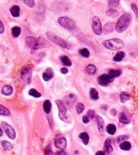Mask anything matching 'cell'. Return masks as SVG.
<instances>
[{"instance_id": "7", "label": "cell", "mask_w": 138, "mask_h": 155, "mask_svg": "<svg viewBox=\"0 0 138 155\" xmlns=\"http://www.w3.org/2000/svg\"><path fill=\"white\" fill-rule=\"evenodd\" d=\"M115 78H113L109 74H103L98 78L97 81L99 86L102 87H106L109 84L111 83Z\"/></svg>"}, {"instance_id": "46", "label": "cell", "mask_w": 138, "mask_h": 155, "mask_svg": "<svg viewBox=\"0 0 138 155\" xmlns=\"http://www.w3.org/2000/svg\"><path fill=\"white\" fill-rule=\"evenodd\" d=\"M66 154L67 153L65 151H64L63 150H61V151L55 153V154Z\"/></svg>"}, {"instance_id": "16", "label": "cell", "mask_w": 138, "mask_h": 155, "mask_svg": "<svg viewBox=\"0 0 138 155\" xmlns=\"http://www.w3.org/2000/svg\"><path fill=\"white\" fill-rule=\"evenodd\" d=\"M96 120V123L98 125V130L101 133L103 132V129H104V119L98 115H95Z\"/></svg>"}, {"instance_id": "36", "label": "cell", "mask_w": 138, "mask_h": 155, "mask_svg": "<svg viewBox=\"0 0 138 155\" xmlns=\"http://www.w3.org/2000/svg\"><path fill=\"white\" fill-rule=\"evenodd\" d=\"M84 108H85L84 105L81 102H78L76 106V110L77 113H78V114L82 113L83 112Z\"/></svg>"}, {"instance_id": "3", "label": "cell", "mask_w": 138, "mask_h": 155, "mask_svg": "<svg viewBox=\"0 0 138 155\" xmlns=\"http://www.w3.org/2000/svg\"><path fill=\"white\" fill-rule=\"evenodd\" d=\"M102 46L110 50H119L125 47L124 42L119 38H113L103 41Z\"/></svg>"}, {"instance_id": "28", "label": "cell", "mask_w": 138, "mask_h": 155, "mask_svg": "<svg viewBox=\"0 0 138 155\" xmlns=\"http://www.w3.org/2000/svg\"><path fill=\"white\" fill-rule=\"evenodd\" d=\"M119 147L121 150H124V151H128L131 148V144L130 142L128 141H123V142H122L120 145Z\"/></svg>"}, {"instance_id": "12", "label": "cell", "mask_w": 138, "mask_h": 155, "mask_svg": "<svg viewBox=\"0 0 138 155\" xmlns=\"http://www.w3.org/2000/svg\"><path fill=\"white\" fill-rule=\"evenodd\" d=\"M54 76V72L52 68H47L43 73L42 77L45 81H48L52 79Z\"/></svg>"}, {"instance_id": "43", "label": "cell", "mask_w": 138, "mask_h": 155, "mask_svg": "<svg viewBox=\"0 0 138 155\" xmlns=\"http://www.w3.org/2000/svg\"><path fill=\"white\" fill-rule=\"evenodd\" d=\"M5 28L3 23L2 22V21L0 20V34H2L5 32Z\"/></svg>"}, {"instance_id": "4", "label": "cell", "mask_w": 138, "mask_h": 155, "mask_svg": "<svg viewBox=\"0 0 138 155\" xmlns=\"http://www.w3.org/2000/svg\"><path fill=\"white\" fill-rule=\"evenodd\" d=\"M46 37L51 42L55 43L56 45L59 46L61 47H63L67 49H70L71 48V45L69 43H68L62 38L59 37V36H58L57 35H56L55 34L52 32H50V31L47 32Z\"/></svg>"}, {"instance_id": "47", "label": "cell", "mask_w": 138, "mask_h": 155, "mask_svg": "<svg viewBox=\"0 0 138 155\" xmlns=\"http://www.w3.org/2000/svg\"><path fill=\"white\" fill-rule=\"evenodd\" d=\"M96 154H102V155H104V154H105V152L104 151H98V152L96 153Z\"/></svg>"}, {"instance_id": "27", "label": "cell", "mask_w": 138, "mask_h": 155, "mask_svg": "<svg viewBox=\"0 0 138 155\" xmlns=\"http://www.w3.org/2000/svg\"><path fill=\"white\" fill-rule=\"evenodd\" d=\"M11 32L12 37L15 38H17L20 35L21 32V29L19 26H15L12 29Z\"/></svg>"}, {"instance_id": "41", "label": "cell", "mask_w": 138, "mask_h": 155, "mask_svg": "<svg viewBox=\"0 0 138 155\" xmlns=\"http://www.w3.org/2000/svg\"><path fill=\"white\" fill-rule=\"evenodd\" d=\"M52 148H51V145L50 144L47 146V147L45 149V154H52Z\"/></svg>"}, {"instance_id": "14", "label": "cell", "mask_w": 138, "mask_h": 155, "mask_svg": "<svg viewBox=\"0 0 138 155\" xmlns=\"http://www.w3.org/2000/svg\"><path fill=\"white\" fill-rule=\"evenodd\" d=\"M113 148L111 145V140L110 138L106 139L104 145V151L105 153H110L113 151Z\"/></svg>"}, {"instance_id": "32", "label": "cell", "mask_w": 138, "mask_h": 155, "mask_svg": "<svg viewBox=\"0 0 138 155\" xmlns=\"http://www.w3.org/2000/svg\"><path fill=\"white\" fill-rule=\"evenodd\" d=\"M79 53L84 58H88L90 57V52L87 48H83L79 50Z\"/></svg>"}, {"instance_id": "45", "label": "cell", "mask_w": 138, "mask_h": 155, "mask_svg": "<svg viewBox=\"0 0 138 155\" xmlns=\"http://www.w3.org/2000/svg\"><path fill=\"white\" fill-rule=\"evenodd\" d=\"M110 114L113 116H115L117 114V110L115 109V108H112L111 110H110Z\"/></svg>"}, {"instance_id": "40", "label": "cell", "mask_w": 138, "mask_h": 155, "mask_svg": "<svg viewBox=\"0 0 138 155\" xmlns=\"http://www.w3.org/2000/svg\"><path fill=\"white\" fill-rule=\"evenodd\" d=\"M90 121V118L87 115H85L82 116V122L84 124H87Z\"/></svg>"}, {"instance_id": "15", "label": "cell", "mask_w": 138, "mask_h": 155, "mask_svg": "<svg viewBox=\"0 0 138 155\" xmlns=\"http://www.w3.org/2000/svg\"><path fill=\"white\" fill-rule=\"evenodd\" d=\"M118 118L119 122L123 124H130L131 122L129 117L123 112H121L119 114Z\"/></svg>"}, {"instance_id": "48", "label": "cell", "mask_w": 138, "mask_h": 155, "mask_svg": "<svg viewBox=\"0 0 138 155\" xmlns=\"http://www.w3.org/2000/svg\"><path fill=\"white\" fill-rule=\"evenodd\" d=\"M102 109H104V110H107L108 109V105H103L102 107H101Z\"/></svg>"}, {"instance_id": "6", "label": "cell", "mask_w": 138, "mask_h": 155, "mask_svg": "<svg viewBox=\"0 0 138 155\" xmlns=\"http://www.w3.org/2000/svg\"><path fill=\"white\" fill-rule=\"evenodd\" d=\"M55 102L58 106V110H59V119L66 122L68 123L69 122V117L67 116V110L64 104V103L61 101V100H56Z\"/></svg>"}, {"instance_id": "21", "label": "cell", "mask_w": 138, "mask_h": 155, "mask_svg": "<svg viewBox=\"0 0 138 155\" xmlns=\"http://www.w3.org/2000/svg\"><path fill=\"white\" fill-rule=\"evenodd\" d=\"M44 111L46 114H49L52 110V103L50 100H46L43 103Z\"/></svg>"}, {"instance_id": "5", "label": "cell", "mask_w": 138, "mask_h": 155, "mask_svg": "<svg viewBox=\"0 0 138 155\" xmlns=\"http://www.w3.org/2000/svg\"><path fill=\"white\" fill-rule=\"evenodd\" d=\"M58 21L63 27L69 31L74 30L76 27L75 21L69 17H61L58 18Z\"/></svg>"}, {"instance_id": "10", "label": "cell", "mask_w": 138, "mask_h": 155, "mask_svg": "<svg viewBox=\"0 0 138 155\" xmlns=\"http://www.w3.org/2000/svg\"><path fill=\"white\" fill-rule=\"evenodd\" d=\"M21 77L23 81L30 83L32 77V69L29 66L23 67L21 72Z\"/></svg>"}, {"instance_id": "25", "label": "cell", "mask_w": 138, "mask_h": 155, "mask_svg": "<svg viewBox=\"0 0 138 155\" xmlns=\"http://www.w3.org/2000/svg\"><path fill=\"white\" fill-rule=\"evenodd\" d=\"M60 60H61L62 64L65 66L70 67L72 65V63L71 60H70V58L66 55H63V56L61 57Z\"/></svg>"}, {"instance_id": "11", "label": "cell", "mask_w": 138, "mask_h": 155, "mask_svg": "<svg viewBox=\"0 0 138 155\" xmlns=\"http://www.w3.org/2000/svg\"><path fill=\"white\" fill-rule=\"evenodd\" d=\"M54 144L55 147L58 149L64 150L66 148V147H67V140L63 136L59 137V136H58V138L55 139L54 142Z\"/></svg>"}, {"instance_id": "17", "label": "cell", "mask_w": 138, "mask_h": 155, "mask_svg": "<svg viewBox=\"0 0 138 155\" xmlns=\"http://www.w3.org/2000/svg\"><path fill=\"white\" fill-rule=\"evenodd\" d=\"M10 12L12 17L15 18L19 17L20 15V8L18 6H13L10 8Z\"/></svg>"}, {"instance_id": "13", "label": "cell", "mask_w": 138, "mask_h": 155, "mask_svg": "<svg viewBox=\"0 0 138 155\" xmlns=\"http://www.w3.org/2000/svg\"><path fill=\"white\" fill-rule=\"evenodd\" d=\"M114 30H115V23H108L104 26L102 32L105 34H109L110 33H112Z\"/></svg>"}, {"instance_id": "42", "label": "cell", "mask_w": 138, "mask_h": 155, "mask_svg": "<svg viewBox=\"0 0 138 155\" xmlns=\"http://www.w3.org/2000/svg\"><path fill=\"white\" fill-rule=\"evenodd\" d=\"M131 9L133 11V12L135 13V14L136 15V17H137V8L136 5L134 3H131Z\"/></svg>"}, {"instance_id": "31", "label": "cell", "mask_w": 138, "mask_h": 155, "mask_svg": "<svg viewBox=\"0 0 138 155\" xmlns=\"http://www.w3.org/2000/svg\"><path fill=\"white\" fill-rule=\"evenodd\" d=\"M85 70L89 75H94L96 72V67L93 64H89L87 66Z\"/></svg>"}, {"instance_id": "23", "label": "cell", "mask_w": 138, "mask_h": 155, "mask_svg": "<svg viewBox=\"0 0 138 155\" xmlns=\"http://www.w3.org/2000/svg\"><path fill=\"white\" fill-rule=\"evenodd\" d=\"M90 97L91 99L96 101L99 98L98 91L95 88H91L90 90Z\"/></svg>"}, {"instance_id": "9", "label": "cell", "mask_w": 138, "mask_h": 155, "mask_svg": "<svg viewBox=\"0 0 138 155\" xmlns=\"http://www.w3.org/2000/svg\"><path fill=\"white\" fill-rule=\"evenodd\" d=\"M92 28L96 35H101L102 33V27L100 20L97 17H94L92 20Z\"/></svg>"}, {"instance_id": "8", "label": "cell", "mask_w": 138, "mask_h": 155, "mask_svg": "<svg viewBox=\"0 0 138 155\" xmlns=\"http://www.w3.org/2000/svg\"><path fill=\"white\" fill-rule=\"evenodd\" d=\"M1 125H2V128L5 131V132L6 133V134L8 136V137H9L11 139H15L16 132H15L14 128L11 125H10L6 122H2Z\"/></svg>"}, {"instance_id": "33", "label": "cell", "mask_w": 138, "mask_h": 155, "mask_svg": "<svg viewBox=\"0 0 138 155\" xmlns=\"http://www.w3.org/2000/svg\"><path fill=\"white\" fill-rule=\"evenodd\" d=\"M119 0H108V6L109 8H115L119 5Z\"/></svg>"}, {"instance_id": "26", "label": "cell", "mask_w": 138, "mask_h": 155, "mask_svg": "<svg viewBox=\"0 0 138 155\" xmlns=\"http://www.w3.org/2000/svg\"><path fill=\"white\" fill-rule=\"evenodd\" d=\"M106 131L110 135H114L116 131V127L114 124H110L106 127Z\"/></svg>"}, {"instance_id": "19", "label": "cell", "mask_w": 138, "mask_h": 155, "mask_svg": "<svg viewBox=\"0 0 138 155\" xmlns=\"http://www.w3.org/2000/svg\"><path fill=\"white\" fill-rule=\"evenodd\" d=\"M125 57V53L123 51H119L117 52L116 55L113 57V61L114 62H120Z\"/></svg>"}, {"instance_id": "1", "label": "cell", "mask_w": 138, "mask_h": 155, "mask_svg": "<svg viewBox=\"0 0 138 155\" xmlns=\"http://www.w3.org/2000/svg\"><path fill=\"white\" fill-rule=\"evenodd\" d=\"M131 20V16L129 13L122 15L115 24V29L118 33H122L128 27Z\"/></svg>"}, {"instance_id": "44", "label": "cell", "mask_w": 138, "mask_h": 155, "mask_svg": "<svg viewBox=\"0 0 138 155\" xmlns=\"http://www.w3.org/2000/svg\"><path fill=\"white\" fill-rule=\"evenodd\" d=\"M60 72H61V73H63V74H64V75H65V74H67V73H68L69 70H68V69H67V68L64 67V68L61 69Z\"/></svg>"}, {"instance_id": "20", "label": "cell", "mask_w": 138, "mask_h": 155, "mask_svg": "<svg viewBox=\"0 0 138 155\" xmlns=\"http://www.w3.org/2000/svg\"><path fill=\"white\" fill-rule=\"evenodd\" d=\"M2 93L5 96H10L13 93V88L10 85H6L2 89Z\"/></svg>"}, {"instance_id": "49", "label": "cell", "mask_w": 138, "mask_h": 155, "mask_svg": "<svg viewBox=\"0 0 138 155\" xmlns=\"http://www.w3.org/2000/svg\"><path fill=\"white\" fill-rule=\"evenodd\" d=\"M3 134V131H2V129L0 128V137L2 136Z\"/></svg>"}, {"instance_id": "29", "label": "cell", "mask_w": 138, "mask_h": 155, "mask_svg": "<svg viewBox=\"0 0 138 155\" xmlns=\"http://www.w3.org/2000/svg\"><path fill=\"white\" fill-rule=\"evenodd\" d=\"M108 73V74L111 75L113 78H116L121 75L122 70L120 69H111Z\"/></svg>"}, {"instance_id": "24", "label": "cell", "mask_w": 138, "mask_h": 155, "mask_svg": "<svg viewBox=\"0 0 138 155\" xmlns=\"http://www.w3.org/2000/svg\"><path fill=\"white\" fill-rule=\"evenodd\" d=\"M119 98L122 103H125L130 99V95L126 92H122L119 95Z\"/></svg>"}, {"instance_id": "34", "label": "cell", "mask_w": 138, "mask_h": 155, "mask_svg": "<svg viewBox=\"0 0 138 155\" xmlns=\"http://www.w3.org/2000/svg\"><path fill=\"white\" fill-rule=\"evenodd\" d=\"M2 145L3 147L7 150H11L13 148L12 144L10 142L6 140H4L2 142Z\"/></svg>"}, {"instance_id": "22", "label": "cell", "mask_w": 138, "mask_h": 155, "mask_svg": "<svg viewBox=\"0 0 138 155\" xmlns=\"http://www.w3.org/2000/svg\"><path fill=\"white\" fill-rule=\"evenodd\" d=\"M106 15L109 17L116 18L119 15V13L117 10L114 9V8H110L106 12Z\"/></svg>"}, {"instance_id": "37", "label": "cell", "mask_w": 138, "mask_h": 155, "mask_svg": "<svg viewBox=\"0 0 138 155\" xmlns=\"http://www.w3.org/2000/svg\"><path fill=\"white\" fill-rule=\"evenodd\" d=\"M26 5L29 6L30 8H32L35 5V0H22Z\"/></svg>"}, {"instance_id": "38", "label": "cell", "mask_w": 138, "mask_h": 155, "mask_svg": "<svg viewBox=\"0 0 138 155\" xmlns=\"http://www.w3.org/2000/svg\"><path fill=\"white\" fill-rule=\"evenodd\" d=\"M129 138V136L126 134V135H120L116 138V140L117 143H120L121 142H123L124 140H127Z\"/></svg>"}, {"instance_id": "39", "label": "cell", "mask_w": 138, "mask_h": 155, "mask_svg": "<svg viewBox=\"0 0 138 155\" xmlns=\"http://www.w3.org/2000/svg\"><path fill=\"white\" fill-rule=\"evenodd\" d=\"M87 115L90 118V119H93L95 117V115H96L95 110H91V109L88 110L87 111Z\"/></svg>"}, {"instance_id": "30", "label": "cell", "mask_w": 138, "mask_h": 155, "mask_svg": "<svg viewBox=\"0 0 138 155\" xmlns=\"http://www.w3.org/2000/svg\"><path fill=\"white\" fill-rule=\"evenodd\" d=\"M11 114V111L7 107L0 104V115L10 116Z\"/></svg>"}, {"instance_id": "2", "label": "cell", "mask_w": 138, "mask_h": 155, "mask_svg": "<svg viewBox=\"0 0 138 155\" xmlns=\"http://www.w3.org/2000/svg\"><path fill=\"white\" fill-rule=\"evenodd\" d=\"M26 43L32 50H37L47 46L46 41L42 37L36 38L33 37H28L26 39Z\"/></svg>"}, {"instance_id": "18", "label": "cell", "mask_w": 138, "mask_h": 155, "mask_svg": "<svg viewBox=\"0 0 138 155\" xmlns=\"http://www.w3.org/2000/svg\"><path fill=\"white\" fill-rule=\"evenodd\" d=\"M79 137L81 139L82 143H83L85 145H87L88 144L90 137H89V136H88V134L87 133H86V132L81 133L79 134Z\"/></svg>"}, {"instance_id": "35", "label": "cell", "mask_w": 138, "mask_h": 155, "mask_svg": "<svg viewBox=\"0 0 138 155\" xmlns=\"http://www.w3.org/2000/svg\"><path fill=\"white\" fill-rule=\"evenodd\" d=\"M29 94L30 95V96H33V97H34V98H40L41 96V94L40 93V92H38L36 89H31L30 90H29Z\"/></svg>"}]
</instances>
